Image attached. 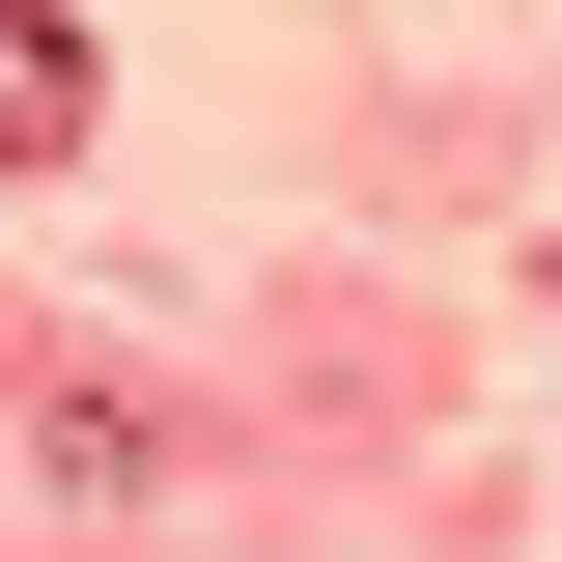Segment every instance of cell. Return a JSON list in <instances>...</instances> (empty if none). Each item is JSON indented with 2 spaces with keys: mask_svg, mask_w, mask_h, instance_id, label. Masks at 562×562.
I'll use <instances>...</instances> for the list:
<instances>
[{
  "mask_svg": "<svg viewBox=\"0 0 562 562\" xmlns=\"http://www.w3.org/2000/svg\"><path fill=\"white\" fill-rule=\"evenodd\" d=\"M85 113H113V57H85L57 0H0V169H85Z\"/></svg>",
  "mask_w": 562,
  "mask_h": 562,
  "instance_id": "cell-1",
  "label": "cell"
}]
</instances>
